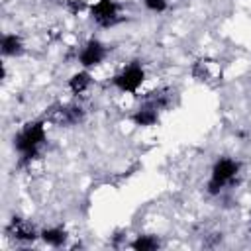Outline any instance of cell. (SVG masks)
Segmentation results:
<instances>
[{
	"label": "cell",
	"mask_w": 251,
	"mask_h": 251,
	"mask_svg": "<svg viewBox=\"0 0 251 251\" xmlns=\"http://www.w3.org/2000/svg\"><path fill=\"white\" fill-rule=\"evenodd\" d=\"M39 237L43 239V243H47L51 247H63L67 241V231L63 227H49V229H43L39 233Z\"/></svg>",
	"instance_id": "9"
},
{
	"label": "cell",
	"mask_w": 251,
	"mask_h": 251,
	"mask_svg": "<svg viewBox=\"0 0 251 251\" xmlns=\"http://www.w3.org/2000/svg\"><path fill=\"white\" fill-rule=\"evenodd\" d=\"M104 59H106V45L98 39H88L84 43V47L80 49V55H78V63L84 69L98 67Z\"/></svg>",
	"instance_id": "5"
},
{
	"label": "cell",
	"mask_w": 251,
	"mask_h": 251,
	"mask_svg": "<svg viewBox=\"0 0 251 251\" xmlns=\"http://www.w3.org/2000/svg\"><path fill=\"white\" fill-rule=\"evenodd\" d=\"M145 80V69L139 63H129L127 67H124L118 75H114L112 84L120 90V92H127V94H135L139 90V86Z\"/></svg>",
	"instance_id": "3"
},
{
	"label": "cell",
	"mask_w": 251,
	"mask_h": 251,
	"mask_svg": "<svg viewBox=\"0 0 251 251\" xmlns=\"http://www.w3.org/2000/svg\"><path fill=\"white\" fill-rule=\"evenodd\" d=\"M8 231L12 233V237H14L16 241H24V243L33 241V239L39 237L37 231L33 229V226H29L27 222H24V220H20V218H14V220H12Z\"/></svg>",
	"instance_id": "7"
},
{
	"label": "cell",
	"mask_w": 251,
	"mask_h": 251,
	"mask_svg": "<svg viewBox=\"0 0 251 251\" xmlns=\"http://www.w3.org/2000/svg\"><path fill=\"white\" fill-rule=\"evenodd\" d=\"M131 247L137 251H153L159 247V239L153 235H137V239L131 243Z\"/></svg>",
	"instance_id": "11"
},
{
	"label": "cell",
	"mask_w": 251,
	"mask_h": 251,
	"mask_svg": "<svg viewBox=\"0 0 251 251\" xmlns=\"http://www.w3.org/2000/svg\"><path fill=\"white\" fill-rule=\"evenodd\" d=\"M45 139H47L45 122L43 120H33V122H27L14 135V149L20 153L22 161L27 163L37 155V151L45 143Z\"/></svg>",
	"instance_id": "1"
},
{
	"label": "cell",
	"mask_w": 251,
	"mask_h": 251,
	"mask_svg": "<svg viewBox=\"0 0 251 251\" xmlns=\"http://www.w3.org/2000/svg\"><path fill=\"white\" fill-rule=\"evenodd\" d=\"M90 86V73L88 71H78L69 78V88L73 94H82Z\"/></svg>",
	"instance_id": "10"
},
{
	"label": "cell",
	"mask_w": 251,
	"mask_h": 251,
	"mask_svg": "<svg viewBox=\"0 0 251 251\" xmlns=\"http://www.w3.org/2000/svg\"><path fill=\"white\" fill-rule=\"evenodd\" d=\"M90 18L100 27H112L120 22V6L116 0H96L90 6Z\"/></svg>",
	"instance_id": "4"
},
{
	"label": "cell",
	"mask_w": 251,
	"mask_h": 251,
	"mask_svg": "<svg viewBox=\"0 0 251 251\" xmlns=\"http://www.w3.org/2000/svg\"><path fill=\"white\" fill-rule=\"evenodd\" d=\"M24 53V43L16 33H6L2 37V55L4 57H18Z\"/></svg>",
	"instance_id": "8"
},
{
	"label": "cell",
	"mask_w": 251,
	"mask_h": 251,
	"mask_svg": "<svg viewBox=\"0 0 251 251\" xmlns=\"http://www.w3.org/2000/svg\"><path fill=\"white\" fill-rule=\"evenodd\" d=\"M131 122L135 126H141V127H147V126H155L159 122V108H155L153 104L145 102L143 106H139L133 116H131Z\"/></svg>",
	"instance_id": "6"
},
{
	"label": "cell",
	"mask_w": 251,
	"mask_h": 251,
	"mask_svg": "<svg viewBox=\"0 0 251 251\" xmlns=\"http://www.w3.org/2000/svg\"><path fill=\"white\" fill-rule=\"evenodd\" d=\"M239 161L231 159V157H222L214 163L212 173H210V180H208V192L212 196L220 194L227 184H231L235 180V176L239 175Z\"/></svg>",
	"instance_id": "2"
},
{
	"label": "cell",
	"mask_w": 251,
	"mask_h": 251,
	"mask_svg": "<svg viewBox=\"0 0 251 251\" xmlns=\"http://www.w3.org/2000/svg\"><path fill=\"white\" fill-rule=\"evenodd\" d=\"M143 4L153 14H161V12H165L169 8V0H143Z\"/></svg>",
	"instance_id": "12"
}]
</instances>
